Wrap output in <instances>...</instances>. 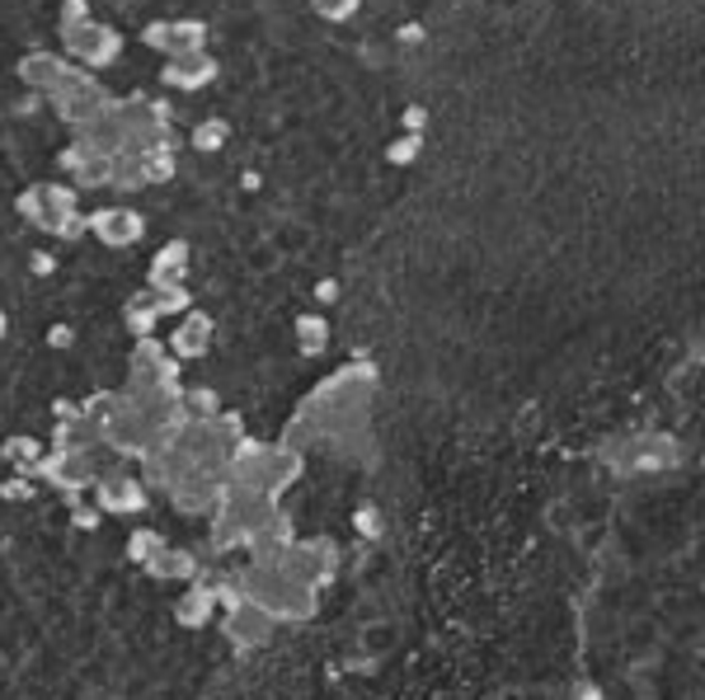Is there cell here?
<instances>
[{"mask_svg":"<svg viewBox=\"0 0 705 700\" xmlns=\"http://www.w3.org/2000/svg\"><path fill=\"white\" fill-rule=\"evenodd\" d=\"M296 470H302V456H296V452H287V447H264V442L245 437V442L235 447L231 466H227V485L273 499V494L283 489Z\"/></svg>","mask_w":705,"mask_h":700,"instance_id":"obj_1","label":"cell"},{"mask_svg":"<svg viewBox=\"0 0 705 700\" xmlns=\"http://www.w3.org/2000/svg\"><path fill=\"white\" fill-rule=\"evenodd\" d=\"M39 475H43L48 485H57L62 494H85V489H95V480H99V470H95V460H90V452H85V447H62V442L43 456ZM39 475H33V480H39Z\"/></svg>","mask_w":705,"mask_h":700,"instance_id":"obj_2","label":"cell"},{"mask_svg":"<svg viewBox=\"0 0 705 700\" xmlns=\"http://www.w3.org/2000/svg\"><path fill=\"white\" fill-rule=\"evenodd\" d=\"M602 456H607V466L621 475H659L677 460V447L663 437H625L621 447H611Z\"/></svg>","mask_w":705,"mask_h":700,"instance_id":"obj_3","label":"cell"},{"mask_svg":"<svg viewBox=\"0 0 705 700\" xmlns=\"http://www.w3.org/2000/svg\"><path fill=\"white\" fill-rule=\"evenodd\" d=\"M146 489L137 475H99L95 480V508L114 512V518H133V512H146Z\"/></svg>","mask_w":705,"mask_h":700,"instance_id":"obj_4","label":"cell"},{"mask_svg":"<svg viewBox=\"0 0 705 700\" xmlns=\"http://www.w3.org/2000/svg\"><path fill=\"white\" fill-rule=\"evenodd\" d=\"M221 635H227L231 649H259L269 635H273V616L269 612H259L254 602H245L240 612H227V621H221Z\"/></svg>","mask_w":705,"mask_h":700,"instance_id":"obj_5","label":"cell"},{"mask_svg":"<svg viewBox=\"0 0 705 700\" xmlns=\"http://www.w3.org/2000/svg\"><path fill=\"white\" fill-rule=\"evenodd\" d=\"M90 231H95L104 245L123 250V245H133L137 235H141V216L127 212V208H108V212H95V216H90Z\"/></svg>","mask_w":705,"mask_h":700,"instance_id":"obj_6","label":"cell"},{"mask_svg":"<svg viewBox=\"0 0 705 700\" xmlns=\"http://www.w3.org/2000/svg\"><path fill=\"white\" fill-rule=\"evenodd\" d=\"M212 612H217V587H202V583L183 587L179 602H175V621L189 625V630H202V625L212 621Z\"/></svg>","mask_w":705,"mask_h":700,"instance_id":"obj_7","label":"cell"},{"mask_svg":"<svg viewBox=\"0 0 705 700\" xmlns=\"http://www.w3.org/2000/svg\"><path fill=\"white\" fill-rule=\"evenodd\" d=\"M146 579H156V583H189L198 574V560L189 555V550H175V545H165L156 560H146Z\"/></svg>","mask_w":705,"mask_h":700,"instance_id":"obj_8","label":"cell"},{"mask_svg":"<svg viewBox=\"0 0 705 700\" xmlns=\"http://www.w3.org/2000/svg\"><path fill=\"white\" fill-rule=\"evenodd\" d=\"M43 456H48V447H43L39 437H29V433L0 442V460H6V466H10L14 475H39Z\"/></svg>","mask_w":705,"mask_h":700,"instance_id":"obj_9","label":"cell"},{"mask_svg":"<svg viewBox=\"0 0 705 700\" xmlns=\"http://www.w3.org/2000/svg\"><path fill=\"white\" fill-rule=\"evenodd\" d=\"M183 273H189V250L183 245H165L160 250V259L151 264V291H179V283H183Z\"/></svg>","mask_w":705,"mask_h":700,"instance_id":"obj_10","label":"cell"},{"mask_svg":"<svg viewBox=\"0 0 705 700\" xmlns=\"http://www.w3.org/2000/svg\"><path fill=\"white\" fill-rule=\"evenodd\" d=\"M175 353L189 362V358H202L208 353V343H212V320L208 316H183V325L175 329Z\"/></svg>","mask_w":705,"mask_h":700,"instance_id":"obj_11","label":"cell"},{"mask_svg":"<svg viewBox=\"0 0 705 700\" xmlns=\"http://www.w3.org/2000/svg\"><path fill=\"white\" fill-rule=\"evenodd\" d=\"M66 39L85 62H104V57H114V52H118V33H108V29H71Z\"/></svg>","mask_w":705,"mask_h":700,"instance_id":"obj_12","label":"cell"},{"mask_svg":"<svg viewBox=\"0 0 705 700\" xmlns=\"http://www.w3.org/2000/svg\"><path fill=\"white\" fill-rule=\"evenodd\" d=\"M156 316H160V306H156V297L151 291H141L137 301H127V310H123V320H127V329H133V335H151V325H156Z\"/></svg>","mask_w":705,"mask_h":700,"instance_id":"obj_13","label":"cell"},{"mask_svg":"<svg viewBox=\"0 0 705 700\" xmlns=\"http://www.w3.org/2000/svg\"><path fill=\"white\" fill-rule=\"evenodd\" d=\"M165 545H170V541H165L160 531H151V527H137L133 537H127V560H133V564H146V560H156Z\"/></svg>","mask_w":705,"mask_h":700,"instance_id":"obj_14","label":"cell"},{"mask_svg":"<svg viewBox=\"0 0 705 700\" xmlns=\"http://www.w3.org/2000/svg\"><path fill=\"white\" fill-rule=\"evenodd\" d=\"M325 343H329V329L320 316H306V320H296V348H302L306 358L315 353H325Z\"/></svg>","mask_w":705,"mask_h":700,"instance_id":"obj_15","label":"cell"},{"mask_svg":"<svg viewBox=\"0 0 705 700\" xmlns=\"http://www.w3.org/2000/svg\"><path fill=\"white\" fill-rule=\"evenodd\" d=\"M179 404H183V414H189V418H217V414H221L217 391H208V385H193V391H183Z\"/></svg>","mask_w":705,"mask_h":700,"instance_id":"obj_16","label":"cell"},{"mask_svg":"<svg viewBox=\"0 0 705 700\" xmlns=\"http://www.w3.org/2000/svg\"><path fill=\"white\" fill-rule=\"evenodd\" d=\"M33 494H39V480H33V475H10V480H0V499L6 503H29Z\"/></svg>","mask_w":705,"mask_h":700,"instance_id":"obj_17","label":"cell"},{"mask_svg":"<svg viewBox=\"0 0 705 700\" xmlns=\"http://www.w3.org/2000/svg\"><path fill=\"white\" fill-rule=\"evenodd\" d=\"M71 522H76L81 531H99V522H104V512H99L95 503H76V512H71Z\"/></svg>","mask_w":705,"mask_h":700,"instance_id":"obj_18","label":"cell"},{"mask_svg":"<svg viewBox=\"0 0 705 700\" xmlns=\"http://www.w3.org/2000/svg\"><path fill=\"white\" fill-rule=\"evenodd\" d=\"M352 527H358L367 541H372V537H381V518H377L372 508H358V512H352Z\"/></svg>","mask_w":705,"mask_h":700,"instance_id":"obj_19","label":"cell"},{"mask_svg":"<svg viewBox=\"0 0 705 700\" xmlns=\"http://www.w3.org/2000/svg\"><path fill=\"white\" fill-rule=\"evenodd\" d=\"M221 132H227V127H221V123H202L198 127V151H212V146H221Z\"/></svg>","mask_w":705,"mask_h":700,"instance_id":"obj_20","label":"cell"},{"mask_svg":"<svg viewBox=\"0 0 705 700\" xmlns=\"http://www.w3.org/2000/svg\"><path fill=\"white\" fill-rule=\"evenodd\" d=\"M48 343H52V348H71V343H76V329H71V325H57V329L48 335Z\"/></svg>","mask_w":705,"mask_h":700,"instance_id":"obj_21","label":"cell"},{"mask_svg":"<svg viewBox=\"0 0 705 700\" xmlns=\"http://www.w3.org/2000/svg\"><path fill=\"white\" fill-rule=\"evenodd\" d=\"M320 10H325V14H348L352 0H320Z\"/></svg>","mask_w":705,"mask_h":700,"instance_id":"obj_22","label":"cell"},{"mask_svg":"<svg viewBox=\"0 0 705 700\" xmlns=\"http://www.w3.org/2000/svg\"><path fill=\"white\" fill-rule=\"evenodd\" d=\"M33 273H52V254H33Z\"/></svg>","mask_w":705,"mask_h":700,"instance_id":"obj_23","label":"cell"},{"mask_svg":"<svg viewBox=\"0 0 705 700\" xmlns=\"http://www.w3.org/2000/svg\"><path fill=\"white\" fill-rule=\"evenodd\" d=\"M0 339H6V316H0Z\"/></svg>","mask_w":705,"mask_h":700,"instance_id":"obj_24","label":"cell"}]
</instances>
